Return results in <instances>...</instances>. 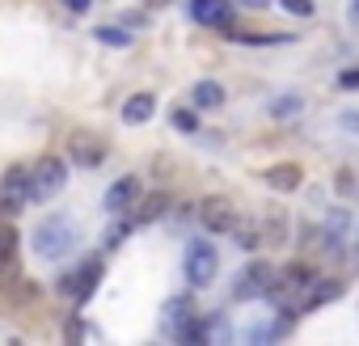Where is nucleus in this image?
Listing matches in <instances>:
<instances>
[{"label": "nucleus", "instance_id": "1", "mask_svg": "<svg viewBox=\"0 0 359 346\" xmlns=\"http://www.w3.org/2000/svg\"><path fill=\"white\" fill-rule=\"evenodd\" d=\"M313 283H317L313 262H287L283 270H275V283H271L266 300H275V304L283 308V317H296V312H300V300H304V291H309Z\"/></svg>", "mask_w": 359, "mask_h": 346}, {"label": "nucleus", "instance_id": "2", "mask_svg": "<svg viewBox=\"0 0 359 346\" xmlns=\"http://www.w3.org/2000/svg\"><path fill=\"white\" fill-rule=\"evenodd\" d=\"M81 241V228L68 220V216H47V220H39V228H34V254L39 258H64L72 245Z\"/></svg>", "mask_w": 359, "mask_h": 346}, {"label": "nucleus", "instance_id": "3", "mask_svg": "<svg viewBox=\"0 0 359 346\" xmlns=\"http://www.w3.org/2000/svg\"><path fill=\"white\" fill-rule=\"evenodd\" d=\"M68 182V160L64 156H39L30 169V203H43L51 195H60Z\"/></svg>", "mask_w": 359, "mask_h": 346}, {"label": "nucleus", "instance_id": "4", "mask_svg": "<svg viewBox=\"0 0 359 346\" xmlns=\"http://www.w3.org/2000/svg\"><path fill=\"white\" fill-rule=\"evenodd\" d=\"M182 270H187V283H191V287H208V283L216 279V270H220V254H216V245L195 241V245L187 249Z\"/></svg>", "mask_w": 359, "mask_h": 346}, {"label": "nucleus", "instance_id": "5", "mask_svg": "<svg viewBox=\"0 0 359 346\" xmlns=\"http://www.w3.org/2000/svg\"><path fill=\"white\" fill-rule=\"evenodd\" d=\"M30 203V169L13 165L5 178H0V216H18Z\"/></svg>", "mask_w": 359, "mask_h": 346}, {"label": "nucleus", "instance_id": "6", "mask_svg": "<svg viewBox=\"0 0 359 346\" xmlns=\"http://www.w3.org/2000/svg\"><path fill=\"white\" fill-rule=\"evenodd\" d=\"M195 216H199V224H203L208 233H233V224H237V203L224 199V195H208V199L195 207Z\"/></svg>", "mask_w": 359, "mask_h": 346}, {"label": "nucleus", "instance_id": "7", "mask_svg": "<svg viewBox=\"0 0 359 346\" xmlns=\"http://www.w3.org/2000/svg\"><path fill=\"white\" fill-rule=\"evenodd\" d=\"M271 283H275V266L271 262H250L233 283V300H262L271 291Z\"/></svg>", "mask_w": 359, "mask_h": 346}, {"label": "nucleus", "instance_id": "8", "mask_svg": "<svg viewBox=\"0 0 359 346\" xmlns=\"http://www.w3.org/2000/svg\"><path fill=\"white\" fill-rule=\"evenodd\" d=\"M140 195H144V186H140V178H118L110 191H106V199H102V207L110 212V216H127L135 203H140Z\"/></svg>", "mask_w": 359, "mask_h": 346}, {"label": "nucleus", "instance_id": "9", "mask_svg": "<svg viewBox=\"0 0 359 346\" xmlns=\"http://www.w3.org/2000/svg\"><path fill=\"white\" fill-rule=\"evenodd\" d=\"M68 156H72L76 165L93 169V165H102V160H106V144H102V139H93V135H85V131H76V135L68 139Z\"/></svg>", "mask_w": 359, "mask_h": 346}, {"label": "nucleus", "instance_id": "10", "mask_svg": "<svg viewBox=\"0 0 359 346\" xmlns=\"http://www.w3.org/2000/svg\"><path fill=\"white\" fill-rule=\"evenodd\" d=\"M18 228L13 224H0V279L18 283Z\"/></svg>", "mask_w": 359, "mask_h": 346}, {"label": "nucleus", "instance_id": "11", "mask_svg": "<svg viewBox=\"0 0 359 346\" xmlns=\"http://www.w3.org/2000/svg\"><path fill=\"white\" fill-rule=\"evenodd\" d=\"M169 212V191H152V195H140V203L131 207V224H152Z\"/></svg>", "mask_w": 359, "mask_h": 346}, {"label": "nucleus", "instance_id": "12", "mask_svg": "<svg viewBox=\"0 0 359 346\" xmlns=\"http://www.w3.org/2000/svg\"><path fill=\"white\" fill-rule=\"evenodd\" d=\"M191 18L203 22V26H229L233 5H224V0H191Z\"/></svg>", "mask_w": 359, "mask_h": 346}, {"label": "nucleus", "instance_id": "13", "mask_svg": "<svg viewBox=\"0 0 359 346\" xmlns=\"http://www.w3.org/2000/svg\"><path fill=\"white\" fill-rule=\"evenodd\" d=\"M97 275H102V262H85V266H81L76 275H68V279L60 283V291H64V296H76V300H85V296L93 291Z\"/></svg>", "mask_w": 359, "mask_h": 346}, {"label": "nucleus", "instance_id": "14", "mask_svg": "<svg viewBox=\"0 0 359 346\" xmlns=\"http://www.w3.org/2000/svg\"><path fill=\"white\" fill-rule=\"evenodd\" d=\"M300 178H304V169H300V165H292V160L271 165V169L262 173V182H266L271 191H283V195H287V191H296V186H300Z\"/></svg>", "mask_w": 359, "mask_h": 346}, {"label": "nucleus", "instance_id": "15", "mask_svg": "<svg viewBox=\"0 0 359 346\" xmlns=\"http://www.w3.org/2000/svg\"><path fill=\"white\" fill-rule=\"evenodd\" d=\"M334 296H342V283L338 279H321L317 275V283L304 291V300H300V312H309V308H317V304H330Z\"/></svg>", "mask_w": 359, "mask_h": 346}, {"label": "nucleus", "instance_id": "16", "mask_svg": "<svg viewBox=\"0 0 359 346\" xmlns=\"http://www.w3.org/2000/svg\"><path fill=\"white\" fill-rule=\"evenodd\" d=\"M152 110H156V97L152 93H131L127 102H123V123H148L152 118Z\"/></svg>", "mask_w": 359, "mask_h": 346}, {"label": "nucleus", "instance_id": "17", "mask_svg": "<svg viewBox=\"0 0 359 346\" xmlns=\"http://www.w3.org/2000/svg\"><path fill=\"white\" fill-rule=\"evenodd\" d=\"M195 106H199V110H220V106H224V89H220L216 81H199V85H195Z\"/></svg>", "mask_w": 359, "mask_h": 346}, {"label": "nucleus", "instance_id": "18", "mask_svg": "<svg viewBox=\"0 0 359 346\" xmlns=\"http://www.w3.org/2000/svg\"><path fill=\"white\" fill-rule=\"evenodd\" d=\"M233 237H237V249H258V245H262V224H254V220H241V216H237Z\"/></svg>", "mask_w": 359, "mask_h": 346}, {"label": "nucleus", "instance_id": "19", "mask_svg": "<svg viewBox=\"0 0 359 346\" xmlns=\"http://www.w3.org/2000/svg\"><path fill=\"white\" fill-rule=\"evenodd\" d=\"M300 106H304V102H300L296 93H287V97H275V102H271V118H292Z\"/></svg>", "mask_w": 359, "mask_h": 346}, {"label": "nucleus", "instance_id": "20", "mask_svg": "<svg viewBox=\"0 0 359 346\" xmlns=\"http://www.w3.org/2000/svg\"><path fill=\"white\" fill-rule=\"evenodd\" d=\"M97 43H106V47H127V43H131V34H127V30H118V26H97Z\"/></svg>", "mask_w": 359, "mask_h": 346}, {"label": "nucleus", "instance_id": "21", "mask_svg": "<svg viewBox=\"0 0 359 346\" xmlns=\"http://www.w3.org/2000/svg\"><path fill=\"white\" fill-rule=\"evenodd\" d=\"M169 118H173V127H177V131H187V135H195V131H199V114H195V110H173Z\"/></svg>", "mask_w": 359, "mask_h": 346}, {"label": "nucleus", "instance_id": "22", "mask_svg": "<svg viewBox=\"0 0 359 346\" xmlns=\"http://www.w3.org/2000/svg\"><path fill=\"white\" fill-rule=\"evenodd\" d=\"M338 89L359 93V68H342V72H338Z\"/></svg>", "mask_w": 359, "mask_h": 346}, {"label": "nucleus", "instance_id": "23", "mask_svg": "<svg viewBox=\"0 0 359 346\" xmlns=\"http://www.w3.org/2000/svg\"><path fill=\"white\" fill-rule=\"evenodd\" d=\"M279 5L287 13H296V18H313V0H279Z\"/></svg>", "mask_w": 359, "mask_h": 346}, {"label": "nucleus", "instance_id": "24", "mask_svg": "<svg viewBox=\"0 0 359 346\" xmlns=\"http://www.w3.org/2000/svg\"><path fill=\"white\" fill-rule=\"evenodd\" d=\"M89 5H93V0H64L68 13H89Z\"/></svg>", "mask_w": 359, "mask_h": 346}, {"label": "nucleus", "instance_id": "25", "mask_svg": "<svg viewBox=\"0 0 359 346\" xmlns=\"http://www.w3.org/2000/svg\"><path fill=\"white\" fill-rule=\"evenodd\" d=\"M342 127H346V131H359V110H351V114H342Z\"/></svg>", "mask_w": 359, "mask_h": 346}, {"label": "nucleus", "instance_id": "26", "mask_svg": "<svg viewBox=\"0 0 359 346\" xmlns=\"http://www.w3.org/2000/svg\"><path fill=\"white\" fill-rule=\"evenodd\" d=\"M355 13H359V0H355Z\"/></svg>", "mask_w": 359, "mask_h": 346}]
</instances>
